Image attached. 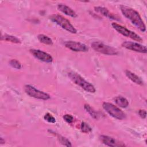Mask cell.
Masks as SVG:
<instances>
[{"label":"cell","instance_id":"6da1fadb","mask_svg":"<svg viewBox=\"0 0 147 147\" xmlns=\"http://www.w3.org/2000/svg\"><path fill=\"white\" fill-rule=\"evenodd\" d=\"M120 9L123 15L129 19L131 23L142 32H145L146 26L139 13L134 9L124 5L120 6Z\"/></svg>","mask_w":147,"mask_h":147},{"label":"cell","instance_id":"7a4b0ae2","mask_svg":"<svg viewBox=\"0 0 147 147\" xmlns=\"http://www.w3.org/2000/svg\"><path fill=\"white\" fill-rule=\"evenodd\" d=\"M68 76L75 84L80 86L86 91L90 93H94L95 92L94 86L90 82L86 80L79 74L75 72L71 71L68 73Z\"/></svg>","mask_w":147,"mask_h":147},{"label":"cell","instance_id":"3957f363","mask_svg":"<svg viewBox=\"0 0 147 147\" xmlns=\"http://www.w3.org/2000/svg\"><path fill=\"white\" fill-rule=\"evenodd\" d=\"M50 20L61 26L63 29L73 34L77 33L76 29L71 24L70 21L60 14H53L50 16Z\"/></svg>","mask_w":147,"mask_h":147},{"label":"cell","instance_id":"277c9868","mask_svg":"<svg viewBox=\"0 0 147 147\" xmlns=\"http://www.w3.org/2000/svg\"><path fill=\"white\" fill-rule=\"evenodd\" d=\"M102 107L110 115L117 119L122 120L126 118V114L125 113L119 108L111 103L103 102Z\"/></svg>","mask_w":147,"mask_h":147},{"label":"cell","instance_id":"5b68a950","mask_svg":"<svg viewBox=\"0 0 147 147\" xmlns=\"http://www.w3.org/2000/svg\"><path fill=\"white\" fill-rule=\"evenodd\" d=\"M91 45L94 51L105 55H115L118 53L115 48L106 45L100 41H94L91 43Z\"/></svg>","mask_w":147,"mask_h":147},{"label":"cell","instance_id":"8992f818","mask_svg":"<svg viewBox=\"0 0 147 147\" xmlns=\"http://www.w3.org/2000/svg\"><path fill=\"white\" fill-rule=\"evenodd\" d=\"M111 25L115 30H117L122 35L127 37H130V38L138 42H141L142 41V38L139 35H138L135 32L127 29L126 28L115 22L112 23Z\"/></svg>","mask_w":147,"mask_h":147},{"label":"cell","instance_id":"52a82bcc","mask_svg":"<svg viewBox=\"0 0 147 147\" xmlns=\"http://www.w3.org/2000/svg\"><path fill=\"white\" fill-rule=\"evenodd\" d=\"M24 91L29 96L41 100H48L50 98V96L47 93L36 89L31 85H25L24 86Z\"/></svg>","mask_w":147,"mask_h":147},{"label":"cell","instance_id":"ba28073f","mask_svg":"<svg viewBox=\"0 0 147 147\" xmlns=\"http://www.w3.org/2000/svg\"><path fill=\"white\" fill-rule=\"evenodd\" d=\"M122 46L129 50H131L137 52L142 53H146L147 52L146 47L138 42L126 41L122 42Z\"/></svg>","mask_w":147,"mask_h":147},{"label":"cell","instance_id":"9c48e42d","mask_svg":"<svg viewBox=\"0 0 147 147\" xmlns=\"http://www.w3.org/2000/svg\"><path fill=\"white\" fill-rule=\"evenodd\" d=\"M100 141L105 145L111 147H122L125 146V145L115 138L106 135H100L99 136Z\"/></svg>","mask_w":147,"mask_h":147},{"label":"cell","instance_id":"30bf717a","mask_svg":"<svg viewBox=\"0 0 147 147\" xmlns=\"http://www.w3.org/2000/svg\"><path fill=\"white\" fill-rule=\"evenodd\" d=\"M64 45L66 48L74 52H87L88 49L85 44L74 41H67Z\"/></svg>","mask_w":147,"mask_h":147},{"label":"cell","instance_id":"8fae6325","mask_svg":"<svg viewBox=\"0 0 147 147\" xmlns=\"http://www.w3.org/2000/svg\"><path fill=\"white\" fill-rule=\"evenodd\" d=\"M30 53L36 59L46 63H52L53 61L52 57L47 52L39 49H30Z\"/></svg>","mask_w":147,"mask_h":147},{"label":"cell","instance_id":"7c38bea8","mask_svg":"<svg viewBox=\"0 0 147 147\" xmlns=\"http://www.w3.org/2000/svg\"><path fill=\"white\" fill-rule=\"evenodd\" d=\"M95 10L101 14L102 15L104 16L105 17H106L110 19H112V20H115L117 21H119L120 19L115 14H114V13L110 12L107 8L104 7H101V6H96L94 7Z\"/></svg>","mask_w":147,"mask_h":147},{"label":"cell","instance_id":"4fadbf2b","mask_svg":"<svg viewBox=\"0 0 147 147\" xmlns=\"http://www.w3.org/2000/svg\"><path fill=\"white\" fill-rule=\"evenodd\" d=\"M57 7L59 10L67 16H70L71 17L75 18L77 17V14L75 13V11L72 10L71 7L69 6H67L65 4H62V3H59L57 5Z\"/></svg>","mask_w":147,"mask_h":147},{"label":"cell","instance_id":"5bb4252c","mask_svg":"<svg viewBox=\"0 0 147 147\" xmlns=\"http://www.w3.org/2000/svg\"><path fill=\"white\" fill-rule=\"evenodd\" d=\"M125 75L130 80H131L134 83L140 85V86L143 85L144 83H143V81L142 80V79L139 76H138L137 75H136L135 74L131 72V71H130L129 70H126Z\"/></svg>","mask_w":147,"mask_h":147},{"label":"cell","instance_id":"9a60e30c","mask_svg":"<svg viewBox=\"0 0 147 147\" xmlns=\"http://www.w3.org/2000/svg\"><path fill=\"white\" fill-rule=\"evenodd\" d=\"M115 103L122 108H126L129 106V101L122 96H118L114 98Z\"/></svg>","mask_w":147,"mask_h":147},{"label":"cell","instance_id":"2e32d148","mask_svg":"<svg viewBox=\"0 0 147 147\" xmlns=\"http://www.w3.org/2000/svg\"><path fill=\"white\" fill-rule=\"evenodd\" d=\"M1 40L10 41L11 42L16 43V44H20V43H21V40L18 38H17L16 36H13L7 34H5L3 35H1Z\"/></svg>","mask_w":147,"mask_h":147},{"label":"cell","instance_id":"e0dca14e","mask_svg":"<svg viewBox=\"0 0 147 147\" xmlns=\"http://www.w3.org/2000/svg\"><path fill=\"white\" fill-rule=\"evenodd\" d=\"M84 108L86 110V111L94 119H97L99 118V114L96 111L94 110V109L91 107L88 104H85L84 105Z\"/></svg>","mask_w":147,"mask_h":147},{"label":"cell","instance_id":"ac0fdd59","mask_svg":"<svg viewBox=\"0 0 147 147\" xmlns=\"http://www.w3.org/2000/svg\"><path fill=\"white\" fill-rule=\"evenodd\" d=\"M37 38L39 40L40 42L47 44V45H52L53 44V41L48 36L42 34H40L37 36Z\"/></svg>","mask_w":147,"mask_h":147},{"label":"cell","instance_id":"d6986e66","mask_svg":"<svg viewBox=\"0 0 147 147\" xmlns=\"http://www.w3.org/2000/svg\"><path fill=\"white\" fill-rule=\"evenodd\" d=\"M57 137L59 141H60V142L61 144H62L63 145H65L66 146H72L71 142L65 137H64L61 135H59V134L57 135Z\"/></svg>","mask_w":147,"mask_h":147},{"label":"cell","instance_id":"ffe728a7","mask_svg":"<svg viewBox=\"0 0 147 147\" xmlns=\"http://www.w3.org/2000/svg\"><path fill=\"white\" fill-rule=\"evenodd\" d=\"M80 129L82 132L85 133H88L91 131L92 129L91 127L86 122H82L80 125Z\"/></svg>","mask_w":147,"mask_h":147},{"label":"cell","instance_id":"44dd1931","mask_svg":"<svg viewBox=\"0 0 147 147\" xmlns=\"http://www.w3.org/2000/svg\"><path fill=\"white\" fill-rule=\"evenodd\" d=\"M9 64L11 67L15 69H19L21 68V64L20 63L19 61H18L16 59H11L9 61Z\"/></svg>","mask_w":147,"mask_h":147},{"label":"cell","instance_id":"7402d4cb","mask_svg":"<svg viewBox=\"0 0 147 147\" xmlns=\"http://www.w3.org/2000/svg\"><path fill=\"white\" fill-rule=\"evenodd\" d=\"M44 119L48 121V122H50V123H54L56 122V119L55 118L49 113H46L44 116Z\"/></svg>","mask_w":147,"mask_h":147},{"label":"cell","instance_id":"603a6c76","mask_svg":"<svg viewBox=\"0 0 147 147\" xmlns=\"http://www.w3.org/2000/svg\"><path fill=\"white\" fill-rule=\"evenodd\" d=\"M63 119L68 123H71L74 121V117L70 114H65L63 116Z\"/></svg>","mask_w":147,"mask_h":147},{"label":"cell","instance_id":"cb8c5ba5","mask_svg":"<svg viewBox=\"0 0 147 147\" xmlns=\"http://www.w3.org/2000/svg\"><path fill=\"white\" fill-rule=\"evenodd\" d=\"M138 114L141 118L145 119L146 116V112L145 110L141 109V110H139V111H138Z\"/></svg>","mask_w":147,"mask_h":147},{"label":"cell","instance_id":"d4e9b609","mask_svg":"<svg viewBox=\"0 0 147 147\" xmlns=\"http://www.w3.org/2000/svg\"><path fill=\"white\" fill-rule=\"evenodd\" d=\"M5 142V140H3L2 137H1V138H0V143H1V144H4Z\"/></svg>","mask_w":147,"mask_h":147}]
</instances>
